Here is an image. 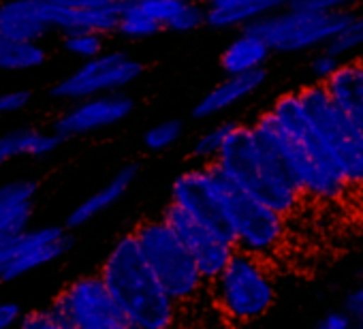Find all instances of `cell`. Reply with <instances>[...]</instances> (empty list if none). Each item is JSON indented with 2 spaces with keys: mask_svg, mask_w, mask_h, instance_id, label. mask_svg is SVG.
<instances>
[{
  "mask_svg": "<svg viewBox=\"0 0 363 329\" xmlns=\"http://www.w3.org/2000/svg\"><path fill=\"white\" fill-rule=\"evenodd\" d=\"M99 278L113 306L135 329H179V306L147 269L133 233L111 246Z\"/></svg>",
  "mask_w": 363,
  "mask_h": 329,
  "instance_id": "1",
  "label": "cell"
},
{
  "mask_svg": "<svg viewBox=\"0 0 363 329\" xmlns=\"http://www.w3.org/2000/svg\"><path fill=\"white\" fill-rule=\"evenodd\" d=\"M212 167L242 193L274 210L282 218L293 214L303 199L269 167L252 128L246 124L231 126V133Z\"/></svg>",
  "mask_w": 363,
  "mask_h": 329,
  "instance_id": "2",
  "label": "cell"
},
{
  "mask_svg": "<svg viewBox=\"0 0 363 329\" xmlns=\"http://www.w3.org/2000/svg\"><path fill=\"white\" fill-rule=\"evenodd\" d=\"M133 238L147 269L179 308L199 299L208 284L201 278L189 250L182 246V242L162 223V218L139 223L133 231Z\"/></svg>",
  "mask_w": 363,
  "mask_h": 329,
  "instance_id": "3",
  "label": "cell"
},
{
  "mask_svg": "<svg viewBox=\"0 0 363 329\" xmlns=\"http://www.w3.org/2000/svg\"><path fill=\"white\" fill-rule=\"evenodd\" d=\"M218 312L233 325H248L265 316L276 301L274 274L267 261L235 250L227 267L210 282Z\"/></svg>",
  "mask_w": 363,
  "mask_h": 329,
  "instance_id": "4",
  "label": "cell"
},
{
  "mask_svg": "<svg viewBox=\"0 0 363 329\" xmlns=\"http://www.w3.org/2000/svg\"><path fill=\"white\" fill-rule=\"evenodd\" d=\"M352 18L354 11L350 7L329 13H312L284 3L282 9L261 18L246 30L257 35L269 52L293 54L312 48H327L350 26Z\"/></svg>",
  "mask_w": 363,
  "mask_h": 329,
  "instance_id": "5",
  "label": "cell"
},
{
  "mask_svg": "<svg viewBox=\"0 0 363 329\" xmlns=\"http://www.w3.org/2000/svg\"><path fill=\"white\" fill-rule=\"evenodd\" d=\"M297 96L346 184H363V133L337 109L323 84L314 82L301 88Z\"/></svg>",
  "mask_w": 363,
  "mask_h": 329,
  "instance_id": "6",
  "label": "cell"
},
{
  "mask_svg": "<svg viewBox=\"0 0 363 329\" xmlns=\"http://www.w3.org/2000/svg\"><path fill=\"white\" fill-rule=\"evenodd\" d=\"M218 176L223 182V193H225L227 214H229L231 229H233L235 250L267 261V257H272L284 242L286 218H282L274 210L265 208L263 203L242 193L223 174Z\"/></svg>",
  "mask_w": 363,
  "mask_h": 329,
  "instance_id": "7",
  "label": "cell"
},
{
  "mask_svg": "<svg viewBox=\"0 0 363 329\" xmlns=\"http://www.w3.org/2000/svg\"><path fill=\"white\" fill-rule=\"evenodd\" d=\"M171 206L179 208L220 240L233 244V229L227 214L223 182L212 164L179 174L171 186Z\"/></svg>",
  "mask_w": 363,
  "mask_h": 329,
  "instance_id": "8",
  "label": "cell"
},
{
  "mask_svg": "<svg viewBox=\"0 0 363 329\" xmlns=\"http://www.w3.org/2000/svg\"><path fill=\"white\" fill-rule=\"evenodd\" d=\"M143 73V65L126 52H105L84 62L77 71L60 79L52 88V96L60 101H86L103 94H116L130 86Z\"/></svg>",
  "mask_w": 363,
  "mask_h": 329,
  "instance_id": "9",
  "label": "cell"
},
{
  "mask_svg": "<svg viewBox=\"0 0 363 329\" xmlns=\"http://www.w3.org/2000/svg\"><path fill=\"white\" fill-rule=\"evenodd\" d=\"M52 308L75 329H135L109 299L99 274L69 282Z\"/></svg>",
  "mask_w": 363,
  "mask_h": 329,
  "instance_id": "10",
  "label": "cell"
},
{
  "mask_svg": "<svg viewBox=\"0 0 363 329\" xmlns=\"http://www.w3.org/2000/svg\"><path fill=\"white\" fill-rule=\"evenodd\" d=\"M162 223L175 233L182 246L189 250L206 284H210L235 255L233 244L220 240L210 229H206L203 225H199L197 221H193L189 214H184L171 203L162 212Z\"/></svg>",
  "mask_w": 363,
  "mask_h": 329,
  "instance_id": "11",
  "label": "cell"
},
{
  "mask_svg": "<svg viewBox=\"0 0 363 329\" xmlns=\"http://www.w3.org/2000/svg\"><path fill=\"white\" fill-rule=\"evenodd\" d=\"M45 22L52 28L71 33L109 35L118 30L126 0H41Z\"/></svg>",
  "mask_w": 363,
  "mask_h": 329,
  "instance_id": "12",
  "label": "cell"
},
{
  "mask_svg": "<svg viewBox=\"0 0 363 329\" xmlns=\"http://www.w3.org/2000/svg\"><path fill=\"white\" fill-rule=\"evenodd\" d=\"M71 246L73 240L65 227L26 229L7 244V265L0 276V282L18 280L24 274L60 259Z\"/></svg>",
  "mask_w": 363,
  "mask_h": 329,
  "instance_id": "13",
  "label": "cell"
},
{
  "mask_svg": "<svg viewBox=\"0 0 363 329\" xmlns=\"http://www.w3.org/2000/svg\"><path fill=\"white\" fill-rule=\"evenodd\" d=\"M133 99L124 92L116 94H103L86 101H77L73 107H69L58 120H56V135L60 139L94 133L101 128H109L133 111Z\"/></svg>",
  "mask_w": 363,
  "mask_h": 329,
  "instance_id": "14",
  "label": "cell"
},
{
  "mask_svg": "<svg viewBox=\"0 0 363 329\" xmlns=\"http://www.w3.org/2000/svg\"><path fill=\"white\" fill-rule=\"evenodd\" d=\"M37 191L35 180H13L0 186V248L28 229Z\"/></svg>",
  "mask_w": 363,
  "mask_h": 329,
  "instance_id": "15",
  "label": "cell"
},
{
  "mask_svg": "<svg viewBox=\"0 0 363 329\" xmlns=\"http://www.w3.org/2000/svg\"><path fill=\"white\" fill-rule=\"evenodd\" d=\"M323 86L337 109L363 133V58L342 62Z\"/></svg>",
  "mask_w": 363,
  "mask_h": 329,
  "instance_id": "16",
  "label": "cell"
},
{
  "mask_svg": "<svg viewBox=\"0 0 363 329\" xmlns=\"http://www.w3.org/2000/svg\"><path fill=\"white\" fill-rule=\"evenodd\" d=\"M282 0H212L206 9V24L216 30L250 28L261 18L282 9Z\"/></svg>",
  "mask_w": 363,
  "mask_h": 329,
  "instance_id": "17",
  "label": "cell"
},
{
  "mask_svg": "<svg viewBox=\"0 0 363 329\" xmlns=\"http://www.w3.org/2000/svg\"><path fill=\"white\" fill-rule=\"evenodd\" d=\"M48 33L41 0H11L0 5V35L22 43H39Z\"/></svg>",
  "mask_w": 363,
  "mask_h": 329,
  "instance_id": "18",
  "label": "cell"
},
{
  "mask_svg": "<svg viewBox=\"0 0 363 329\" xmlns=\"http://www.w3.org/2000/svg\"><path fill=\"white\" fill-rule=\"evenodd\" d=\"M267 79V71H252L246 75H233V77H225L220 84H216L195 107V118L199 120H208L214 118L227 109H231L233 105H238L240 101L248 99L250 94H255Z\"/></svg>",
  "mask_w": 363,
  "mask_h": 329,
  "instance_id": "19",
  "label": "cell"
},
{
  "mask_svg": "<svg viewBox=\"0 0 363 329\" xmlns=\"http://www.w3.org/2000/svg\"><path fill=\"white\" fill-rule=\"evenodd\" d=\"M139 169L137 164H126V167H122L103 189H99L96 193H92L88 199H84L67 218V227L71 229H77V227H84L88 225L90 221H94L99 214L107 212L111 206H116L126 193L128 189L133 186L135 178H137Z\"/></svg>",
  "mask_w": 363,
  "mask_h": 329,
  "instance_id": "20",
  "label": "cell"
},
{
  "mask_svg": "<svg viewBox=\"0 0 363 329\" xmlns=\"http://www.w3.org/2000/svg\"><path fill=\"white\" fill-rule=\"evenodd\" d=\"M272 52L267 45L252 35L250 30H242L223 52L220 56V69L227 77L233 75H246L252 71H261L267 62Z\"/></svg>",
  "mask_w": 363,
  "mask_h": 329,
  "instance_id": "21",
  "label": "cell"
},
{
  "mask_svg": "<svg viewBox=\"0 0 363 329\" xmlns=\"http://www.w3.org/2000/svg\"><path fill=\"white\" fill-rule=\"evenodd\" d=\"M60 137L56 133L35 130V128H20L0 137V158L11 160L20 156H45L60 145Z\"/></svg>",
  "mask_w": 363,
  "mask_h": 329,
  "instance_id": "22",
  "label": "cell"
},
{
  "mask_svg": "<svg viewBox=\"0 0 363 329\" xmlns=\"http://www.w3.org/2000/svg\"><path fill=\"white\" fill-rule=\"evenodd\" d=\"M48 54L39 43H22L0 35V71H30L45 62Z\"/></svg>",
  "mask_w": 363,
  "mask_h": 329,
  "instance_id": "23",
  "label": "cell"
},
{
  "mask_svg": "<svg viewBox=\"0 0 363 329\" xmlns=\"http://www.w3.org/2000/svg\"><path fill=\"white\" fill-rule=\"evenodd\" d=\"M122 37L126 39H133V41H139V39H150L154 37L156 33H160L158 24H154L139 7L137 3H128L126 0V7L120 16V22H118V30Z\"/></svg>",
  "mask_w": 363,
  "mask_h": 329,
  "instance_id": "24",
  "label": "cell"
},
{
  "mask_svg": "<svg viewBox=\"0 0 363 329\" xmlns=\"http://www.w3.org/2000/svg\"><path fill=\"white\" fill-rule=\"evenodd\" d=\"M231 126H233V122L218 124V126L210 128L208 133H203V135L195 141L193 154H195L199 160L206 162V167H208V164H212V162L218 158V154H220V150H223V145H225V141H227V137H229V133H231Z\"/></svg>",
  "mask_w": 363,
  "mask_h": 329,
  "instance_id": "25",
  "label": "cell"
},
{
  "mask_svg": "<svg viewBox=\"0 0 363 329\" xmlns=\"http://www.w3.org/2000/svg\"><path fill=\"white\" fill-rule=\"evenodd\" d=\"M65 50L71 56L88 62L105 54V37L94 33H71L65 35Z\"/></svg>",
  "mask_w": 363,
  "mask_h": 329,
  "instance_id": "26",
  "label": "cell"
},
{
  "mask_svg": "<svg viewBox=\"0 0 363 329\" xmlns=\"http://www.w3.org/2000/svg\"><path fill=\"white\" fill-rule=\"evenodd\" d=\"M363 48V13H354L350 26L333 41L329 43L325 50L329 54H333L335 58L342 60V56H348V54H354Z\"/></svg>",
  "mask_w": 363,
  "mask_h": 329,
  "instance_id": "27",
  "label": "cell"
},
{
  "mask_svg": "<svg viewBox=\"0 0 363 329\" xmlns=\"http://www.w3.org/2000/svg\"><path fill=\"white\" fill-rule=\"evenodd\" d=\"M182 130H184V126H182L179 120H164L156 126H152L145 137H143V143L147 150L152 152H162L171 145H175L182 137Z\"/></svg>",
  "mask_w": 363,
  "mask_h": 329,
  "instance_id": "28",
  "label": "cell"
},
{
  "mask_svg": "<svg viewBox=\"0 0 363 329\" xmlns=\"http://www.w3.org/2000/svg\"><path fill=\"white\" fill-rule=\"evenodd\" d=\"M206 24V9L197 3H189V0H182V7L177 9L175 18L171 20L167 30L173 33H193L199 26Z\"/></svg>",
  "mask_w": 363,
  "mask_h": 329,
  "instance_id": "29",
  "label": "cell"
},
{
  "mask_svg": "<svg viewBox=\"0 0 363 329\" xmlns=\"http://www.w3.org/2000/svg\"><path fill=\"white\" fill-rule=\"evenodd\" d=\"M18 329H75V327L67 323L54 308H43V310L26 312L18 323Z\"/></svg>",
  "mask_w": 363,
  "mask_h": 329,
  "instance_id": "30",
  "label": "cell"
},
{
  "mask_svg": "<svg viewBox=\"0 0 363 329\" xmlns=\"http://www.w3.org/2000/svg\"><path fill=\"white\" fill-rule=\"evenodd\" d=\"M342 60L335 58L333 54H329L327 50H323L320 54H316L310 62V71L316 77V84H325L337 69H340Z\"/></svg>",
  "mask_w": 363,
  "mask_h": 329,
  "instance_id": "31",
  "label": "cell"
},
{
  "mask_svg": "<svg viewBox=\"0 0 363 329\" xmlns=\"http://www.w3.org/2000/svg\"><path fill=\"white\" fill-rule=\"evenodd\" d=\"M30 103V92L28 90H11L0 94V116L22 111Z\"/></svg>",
  "mask_w": 363,
  "mask_h": 329,
  "instance_id": "32",
  "label": "cell"
},
{
  "mask_svg": "<svg viewBox=\"0 0 363 329\" xmlns=\"http://www.w3.org/2000/svg\"><path fill=\"white\" fill-rule=\"evenodd\" d=\"M22 308L16 301L0 303V329H13L22 320Z\"/></svg>",
  "mask_w": 363,
  "mask_h": 329,
  "instance_id": "33",
  "label": "cell"
},
{
  "mask_svg": "<svg viewBox=\"0 0 363 329\" xmlns=\"http://www.w3.org/2000/svg\"><path fill=\"white\" fill-rule=\"evenodd\" d=\"M316 329H352V323L344 312H331L318 323Z\"/></svg>",
  "mask_w": 363,
  "mask_h": 329,
  "instance_id": "34",
  "label": "cell"
},
{
  "mask_svg": "<svg viewBox=\"0 0 363 329\" xmlns=\"http://www.w3.org/2000/svg\"><path fill=\"white\" fill-rule=\"evenodd\" d=\"M346 316L350 318H357L359 314H361V310H363V286H359V289H354V291H350L348 293V297H346Z\"/></svg>",
  "mask_w": 363,
  "mask_h": 329,
  "instance_id": "35",
  "label": "cell"
},
{
  "mask_svg": "<svg viewBox=\"0 0 363 329\" xmlns=\"http://www.w3.org/2000/svg\"><path fill=\"white\" fill-rule=\"evenodd\" d=\"M9 244V242H7ZM7 244L0 248V276H3V269H5V265H7Z\"/></svg>",
  "mask_w": 363,
  "mask_h": 329,
  "instance_id": "36",
  "label": "cell"
},
{
  "mask_svg": "<svg viewBox=\"0 0 363 329\" xmlns=\"http://www.w3.org/2000/svg\"><path fill=\"white\" fill-rule=\"evenodd\" d=\"M354 320H357V325H359V329H363V310H361V314H359V316H357Z\"/></svg>",
  "mask_w": 363,
  "mask_h": 329,
  "instance_id": "37",
  "label": "cell"
},
{
  "mask_svg": "<svg viewBox=\"0 0 363 329\" xmlns=\"http://www.w3.org/2000/svg\"><path fill=\"white\" fill-rule=\"evenodd\" d=\"M0 164H3V158H0Z\"/></svg>",
  "mask_w": 363,
  "mask_h": 329,
  "instance_id": "38",
  "label": "cell"
}]
</instances>
